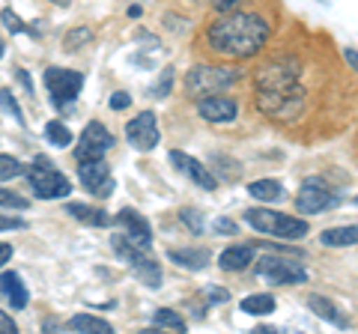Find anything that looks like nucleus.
<instances>
[{
  "label": "nucleus",
  "mask_w": 358,
  "mask_h": 334,
  "mask_svg": "<svg viewBox=\"0 0 358 334\" xmlns=\"http://www.w3.org/2000/svg\"><path fill=\"white\" fill-rule=\"evenodd\" d=\"M245 224L254 227L257 233L263 236H275V239H287V242H299L308 236V221L305 218H296V215H284V212H275V209H248L245 212Z\"/></svg>",
  "instance_id": "7ed1b4c3"
},
{
  "label": "nucleus",
  "mask_w": 358,
  "mask_h": 334,
  "mask_svg": "<svg viewBox=\"0 0 358 334\" xmlns=\"http://www.w3.org/2000/svg\"><path fill=\"white\" fill-rule=\"evenodd\" d=\"M254 254H257L254 245H230V248L221 251L218 266H221L224 272H245V269L251 266Z\"/></svg>",
  "instance_id": "2eb2a0df"
},
{
  "label": "nucleus",
  "mask_w": 358,
  "mask_h": 334,
  "mask_svg": "<svg viewBox=\"0 0 358 334\" xmlns=\"http://www.w3.org/2000/svg\"><path fill=\"white\" fill-rule=\"evenodd\" d=\"M245 0H212V9L215 13H230V9H239Z\"/></svg>",
  "instance_id": "72a5a7b5"
},
{
  "label": "nucleus",
  "mask_w": 358,
  "mask_h": 334,
  "mask_svg": "<svg viewBox=\"0 0 358 334\" xmlns=\"http://www.w3.org/2000/svg\"><path fill=\"white\" fill-rule=\"evenodd\" d=\"M179 221H182V224L192 230L194 236H200V233H203V215H200L197 209H182V212H179Z\"/></svg>",
  "instance_id": "c756f323"
},
{
  "label": "nucleus",
  "mask_w": 358,
  "mask_h": 334,
  "mask_svg": "<svg viewBox=\"0 0 358 334\" xmlns=\"http://www.w3.org/2000/svg\"><path fill=\"white\" fill-rule=\"evenodd\" d=\"M117 227H120V233H126L134 245H141V248H152L150 221L143 218L141 212H134V209H122V212L117 215Z\"/></svg>",
  "instance_id": "4468645a"
},
{
  "label": "nucleus",
  "mask_w": 358,
  "mask_h": 334,
  "mask_svg": "<svg viewBox=\"0 0 358 334\" xmlns=\"http://www.w3.org/2000/svg\"><path fill=\"white\" fill-rule=\"evenodd\" d=\"M355 206H358V197H355Z\"/></svg>",
  "instance_id": "a18cd8bd"
},
{
  "label": "nucleus",
  "mask_w": 358,
  "mask_h": 334,
  "mask_svg": "<svg viewBox=\"0 0 358 334\" xmlns=\"http://www.w3.org/2000/svg\"><path fill=\"white\" fill-rule=\"evenodd\" d=\"M197 114L203 117L206 122H233L239 117V105L236 99H227V96H203L197 102Z\"/></svg>",
  "instance_id": "ddd939ff"
},
{
  "label": "nucleus",
  "mask_w": 358,
  "mask_h": 334,
  "mask_svg": "<svg viewBox=\"0 0 358 334\" xmlns=\"http://www.w3.org/2000/svg\"><path fill=\"white\" fill-rule=\"evenodd\" d=\"M275 296H268V293H254L248 298H242V310L245 314H251V317H268V314H275Z\"/></svg>",
  "instance_id": "5701e85b"
},
{
  "label": "nucleus",
  "mask_w": 358,
  "mask_h": 334,
  "mask_svg": "<svg viewBox=\"0 0 358 334\" xmlns=\"http://www.w3.org/2000/svg\"><path fill=\"white\" fill-rule=\"evenodd\" d=\"M320 242L326 248H350V245H358V227L350 224V227H331V230H322Z\"/></svg>",
  "instance_id": "aec40b11"
},
{
  "label": "nucleus",
  "mask_w": 358,
  "mask_h": 334,
  "mask_svg": "<svg viewBox=\"0 0 358 334\" xmlns=\"http://www.w3.org/2000/svg\"><path fill=\"white\" fill-rule=\"evenodd\" d=\"M239 78H242V72L233 69V66H206V63H197L185 75V96H192V99L215 96L221 90H227V87H233Z\"/></svg>",
  "instance_id": "20e7f679"
},
{
  "label": "nucleus",
  "mask_w": 358,
  "mask_h": 334,
  "mask_svg": "<svg viewBox=\"0 0 358 334\" xmlns=\"http://www.w3.org/2000/svg\"><path fill=\"white\" fill-rule=\"evenodd\" d=\"M9 260H13V245H9V242H0V266H6Z\"/></svg>",
  "instance_id": "4c0bfd02"
},
{
  "label": "nucleus",
  "mask_w": 358,
  "mask_h": 334,
  "mask_svg": "<svg viewBox=\"0 0 358 334\" xmlns=\"http://www.w3.org/2000/svg\"><path fill=\"white\" fill-rule=\"evenodd\" d=\"M167 260L182 266V269L197 272V269H206L209 254H206V248H171L167 251Z\"/></svg>",
  "instance_id": "f3484780"
},
{
  "label": "nucleus",
  "mask_w": 358,
  "mask_h": 334,
  "mask_svg": "<svg viewBox=\"0 0 358 334\" xmlns=\"http://www.w3.org/2000/svg\"><path fill=\"white\" fill-rule=\"evenodd\" d=\"M0 108H3L6 114H13V119L18 122V126H24V110H21L18 99L9 93V90H0Z\"/></svg>",
  "instance_id": "cd10ccee"
},
{
  "label": "nucleus",
  "mask_w": 358,
  "mask_h": 334,
  "mask_svg": "<svg viewBox=\"0 0 358 334\" xmlns=\"http://www.w3.org/2000/svg\"><path fill=\"white\" fill-rule=\"evenodd\" d=\"M66 212H69L75 221H81V224H87V227H108V224H110L108 212H102V209H96V206L69 203V206H66Z\"/></svg>",
  "instance_id": "a211bd4d"
},
{
  "label": "nucleus",
  "mask_w": 358,
  "mask_h": 334,
  "mask_svg": "<svg viewBox=\"0 0 358 334\" xmlns=\"http://www.w3.org/2000/svg\"><path fill=\"white\" fill-rule=\"evenodd\" d=\"M90 42H93V30L90 27H72L69 33H66L63 45H66V51H81L84 45H90Z\"/></svg>",
  "instance_id": "393cba45"
},
{
  "label": "nucleus",
  "mask_w": 358,
  "mask_h": 334,
  "mask_svg": "<svg viewBox=\"0 0 358 334\" xmlns=\"http://www.w3.org/2000/svg\"><path fill=\"white\" fill-rule=\"evenodd\" d=\"M268 36H272V24L266 15L251 9H230V13H218V18L206 27L203 42L215 57L248 60L266 48Z\"/></svg>",
  "instance_id": "f257e3e1"
},
{
  "label": "nucleus",
  "mask_w": 358,
  "mask_h": 334,
  "mask_svg": "<svg viewBox=\"0 0 358 334\" xmlns=\"http://www.w3.org/2000/svg\"><path fill=\"white\" fill-rule=\"evenodd\" d=\"M152 322L159 328H173V331H185V319L176 314V310H171V307H162V310H155V317H152Z\"/></svg>",
  "instance_id": "a878e982"
},
{
  "label": "nucleus",
  "mask_w": 358,
  "mask_h": 334,
  "mask_svg": "<svg viewBox=\"0 0 358 334\" xmlns=\"http://www.w3.org/2000/svg\"><path fill=\"white\" fill-rule=\"evenodd\" d=\"M301 66L289 54H278L254 72L257 108L266 117H296L301 110Z\"/></svg>",
  "instance_id": "f03ea898"
},
{
  "label": "nucleus",
  "mask_w": 358,
  "mask_h": 334,
  "mask_svg": "<svg viewBox=\"0 0 358 334\" xmlns=\"http://www.w3.org/2000/svg\"><path fill=\"white\" fill-rule=\"evenodd\" d=\"M27 180H30L33 194L39 200H57V197H66L72 191V182L66 180L57 167H54V161L45 159V155H36V159H33V164L27 167Z\"/></svg>",
  "instance_id": "39448f33"
},
{
  "label": "nucleus",
  "mask_w": 358,
  "mask_h": 334,
  "mask_svg": "<svg viewBox=\"0 0 358 334\" xmlns=\"http://www.w3.org/2000/svg\"><path fill=\"white\" fill-rule=\"evenodd\" d=\"M45 138H48L51 147H57V150H66V147H72V131L69 126H63L60 119H54L45 126Z\"/></svg>",
  "instance_id": "b1692460"
},
{
  "label": "nucleus",
  "mask_w": 358,
  "mask_h": 334,
  "mask_svg": "<svg viewBox=\"0 0 358 334\" xmlns=\"http://www.w3.org/2000/svg\"><path fill=\"white\" fill-rule=\"evenodd\" d=\"M129 18H141V6H129Z\"/></svg>",
  "instance_id": "79ce46f5"
},
{
  "label": "nucleus",
  "mask_w": 358,
  "mask_h": 334,
  "mask_svg": "<svg viewBox=\"0 0 358 334\" xmlns=\"http://www.w3.org/2000/svg\"><path fill=\"white\" fill-rule=\"evenodd\" d=\"M171 90H173V66H164L162 78H159V81H155V87H152V96H155V99H167V96H171Z\"/></svg>",
  "instance_id": "c85d7f7f"
},
{
  "label": "nucleus",
  "mask_w": 358,
  "mask_h": 334,
  "mask_svg": "<svg viewBox=\"0 0 358 334\" xmlns=\"http://www.w3.org/2000/svg\"><path fill=\"white\" fill-rule=\"evenodd\" d=\"M171 161H173V167H176L179 173H185L188 180H192L194 185H200V188H203V191H215V188H218L215 173H212L203 161H197L194 155L173 150V152H171Z\"/></svg>",
  "instance_id": "f8f14e48"
},
{
  "label": "nucleus",
  "mask_w": 358,
  "mask_h": 334,
  "mask_svg": "<svg viewBox=\"0 0 358 334\" xmlns=\"http://www.w3.org/2000/svg\"><path fill=\"white\" fill-rule=\"evenodd\" d=\"M257 277L275 284V286H293V284H305L308 272L296 257H287V254H268L260 263L254 266Z\"/></svg>",
  "instance_id": "423d86ee"
},
{
  "label": "nucleus",
  "mask_w": 358,
  "mask_h": 334,
  "mask_svg": "<svg viewBox=\"0 0 358 334\" xmlns=\"http://www.w3.org/2000/svg\"><path fill=\"white\" fill-rule=\"evenodd\" d=\"M248 194L254 200H260V203H278V200L287 197L284 185L278 182V180H257V182L248 185Z\"/></svg>",
  "instance_id": "6ab92c4d"
},
{
  "label": "nucleus",
  "mask_w": 358,
  "mask_h": 334,
  "mask_svg": "<svg viewBox=\"0 0 358 334\" xmlns=\"http://www.w3.org/2000/svg\"><path fill=\"white\" fill-rule=\"evenodd\" d=\"M0 206L3 209H27L30 200L15 194V191H9V188H0Z\"/></svg>",
  "instance_id": "7c9ffc66"
},
{
  "label": "nucleus",
  "mask_w": 358,
  "mask_h": 334,
  "mask_svg": "<svg viewBox=\"0 0 358 334\" xmlns=\"http://www.w3.org/2000/svg\"><path fill=\"white\" fill-rule=\"evenodd\" d=\"M0 21H3V27H6V30L24 33V24H21V18L13 13V9H3V13H0Z\"/></svg>",
  "instance_id": "2f4dec72"
},
{
  "label": "nucleus",
  "mask_w": 358,
  "mask_h": 334,
  "mask_svg": "<svg viewBox=\"0 0 358 334\" xmlns=\"http://www.w3.org/2000/svg\"><path fill=\"white\" fill-rule=\"evenodd\" d=\"M126 138H129V143L138 152H150V150L159 147L162 129H159V119H155L152 110H143V114H138L129 122V126H126Z\"/></svg>",
  "instance_id": "9d476101"
},
{
  "label": "nucleus",
  "mask_w": 358,
  "mask_h": 334,
  "mask_svg": "<svg viewBox=\"0 0 358 334\" xmlns=\"http://www.w3.org/2000/svg\"><path fill=\"white\" fill-rule=\"evenodd\" d=\"M343 60L350 63V69L358 72V51H355V48H346V51H343Z\"/></svg>",
  "instance_id": "58836bf2"
},
{
  "label": "nucleus",
  "mask_w": 358,
  "mask_h": 334,
  "mask_svg": "<svg viewBox=\"0 0 358 334\" xmlns=\"http://www.w3.org/2000/svg\"><path fill=\"white\" fill-rule=\"evenodd\" d=\"M114 147V135L102 126V122H87L81 140L75 147V159L78 161H93V159H105V152Z\"/></svg>",
  "instance_id": "1a4fd4ad"
},
{
  "label": "nucleus",
  "mask_w": 358,
  "mask_h": 334,
  "mask_svg": "<svg viewBox=\"0 0 358 334\" xmlns=\"http://www.w3.org/2000/svg\"><path fill=\"white\" fill-rule=\"evenodd\" d=\"M308 307L317 314L320 319H326V322H334V326H341V328H346V319L341 317V310L334 307V302L331 298H326V296H308Z\"/></svg>",
  "instance_id": "412c9836"
},
{
  "label": "nucleus",
  "mask_w": 358,
  "mask_h": 334,
  "mask_svg": "<svg viewBox=\"0 0 358 334\" xmlns=\"http://www.w3.org/2000/svg\"><path fill=\"white\" fill-rule=\"evenodd\" d=\"M78 180L93 197H110L114 191V180H110V167L105 159L78 161Z\"/></svg>",
  "instance_id": "9b49d317"
},
{
  "label": "nucleus",
  "mask_w": 358,
  "mask_h": 334,
  "mask_svg": "<svg viewBox=\"0 0 358 334\" xmlns=\"http://www.w3.org/2000/svg\"><path fill=\"white\" fill-rule=\"evenodd\" d=\"M15 75H18V81H21V87H24V90H27V93H33V84H30V75H27L24 69H18ZM33 96H36V93H33Z\"/></svg>",
  "instance_id": "ea45409f"
},
{
  "label": "nucleus",
  "mask_w": 358,
  "mask_h": 334,
  "mask_svg": "<svg viewBox=\"0 0 358 334\" xmlns=\"http://www.w3.org/2000/svg\"><path fill=\"white\" fill-rule=\"evenodd\" d=\"M0 293H3L6 305L13 307V310H24L27 302H30L27 286L21 284V275H15V272H6L3 277H0Z\"/></svg>",
  "instance_id": "dca6fc26"
},
{
  "label": "nucleus",
  "mask_w": 358,
  "mask_h": 334,
  "mask_svg": "<svg viewBox=\"0 0 358 334\" xmlns=\"http://www.w3.org/2000/svg\"><path fill=\"white\" fill-rule=\"evenodd\" d=\"M27 227V221H21V218H6V215H0V230H24Z\"/></svg>",
  "instance_id": "f704fd0d"
},
{
  "label": "nucleus",
  "mask_w": 358,
  "mask_h": 334,
  "mask_svg": "<svg viewBox=\"0 0 358 334\" xmlns=\"http://www.w3.org/2000/svg\"><path fill=\"white\" fill-rule=\"evenodd\" d=\"M131 105V96L129 93H114L110 96V108L114 110H122V108H129Z\"/></svg>",
  "instance_id": "e433bc0d"
},
{
  "label": "nucleus",
  "mask_w": 358,
  "mask_h": 334,
  "mask_svg": "<svg viewBox=\"0 0 358 334\" xmlns=\"http://www.w3.org/2000/svg\"><path fill=\"white\" fill-rule=\"evenodd\" d=\"M215 233L218 236H236L239 227H236V221H230V218H218L215 221Z\"/></svg>",
  "instance_id": "473e14b6"
},
{
  "label": "nucleus",
  "mask_w": 358,
  "mask_h": 334,
  "mask_svg": "<svg viewBox=\"0 0 358 334\" xmlns=\"http://www.w3.org/2000/svg\"><path fill=\"white\" fill-rule=\"evenodd\" d=\"M45 87H48V93H51V102L57 108H66V105L75 102L78 93H81L84 75L72 72V69H60V66H51V69H45Z\"/></svg>",
  "instance_id": "6e6552de"
},
{
  "label": "nucleus",
  "mask_w": 358,
  "mask_h": 334,
  "mask_svg": "<svg viewBox=\"0 0 358 334\" xmlns=\"http://www.w3.org/2000/svg\"><path fill=\"white\" fill-rule=\"evenodd\" d=\"M230 293H224V289H209V302H227Z\"/></svg>",
  "instance_id": "a19ab883"
},
{
  "label": "nucleus",
  "mask_w": 358,
  "mask_h": 334,
  "mask_svg": "<svg viewBox=\"0 0 358 334\" xmlns=\"http://www.w3.org/2000/svg\"><path fill=\"white\" fill-rule=\"evenodd\" d=\"M21 173H27V167L21 164L15 155H0V182L15 180V176H21Z\"/></svg>",
  "instance_id": "bb28decb"
},
{
  "label": "nucleus",
  "mask_w": 358,
  "mask_h": 334,
  "mask_svg": "<svg viewBox=\"0 0 358 334\" xmlns=\"http://www.w3.org/2000/svg\"><path fill=\"white\" fill-rule=\"evenodd\" d=\"M0 57H3V42H0Z\"/></svg>",
  "instance_id": "c03bdc74"
},
{
  "label": "nucleus",
  "mask_w": 358,
  "mask_h": 334,
  "mask_svg": "<svg viewBox=\"0 0 358 334\" xmlns=\"http://www.w3.org/2000/svg\"><path fill=\"white\" fill-rule=\"evenodd\" d=\"M341 206V194L338 188H331L322 176H308L301 182L299 194H296V209L305 215H320V212H329V209Z\"/></svg>",
  "instance_id": "0eeeda50"
},
{
  "label": "nucleus",
  "mask_w": 358,
  "mask_h": 334,
  "mask_svg": "<svg viewBox=\"0 0 358 334\" xmlns=\"http://www.w3.org/2000/svg\"><path fill=\"white\" fill-rule=\"evenodd\" d=\"M15 331H18L15 319L9 317V314H3V310H0V334H15Z\"/></svg>",
  "instance_id": "c9c22d12"
},
{
  "label": "nucleus",
  "mask_w": 358,
  "mask_h": 334,
  "mask_svg": "<svg viewBox=\"0 0 358 334\" xmlns=\"http://www.w3.org/2000/svg\"><path fill=\"white\" fill-rule=\"evenodd\" d=\"M69 331H78V334H110V322L99 319V317H90V314H75L69 319Z\"/></svg>",
  "instance_id": "4be33fe9"
},
{
  "label": "nucleus",
  "mask_w": 358,
  "mask_h": 334,
  "mask_svg": "<svg viewBox=\"0 0 358 334\" xmlns=\"http://www.w3.org/2000/svg\"><path fill=\"white\" fill-rule=\"evenodd\" d=\"M48 3H54V6H63V9H66V6L72 3V0H48Z\"/></svg>",
  "instance_id": "37998d69"
}]
</instances>
